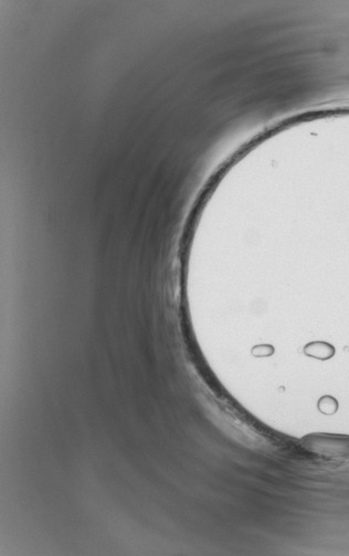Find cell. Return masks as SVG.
<instances>
[{"instance_id":"1","label":"cell","mask_w":349,"mask_h":556,"mask_svg":"<svg viewBox=\"0 0 349 556\" xmlns=\"http://www.w3.org/2000/svg\"><path fill=\"white\" fill-rule=\"evenodd\" d=\"M334 348L325 342H314L311 343L305 348V353L307 356L314 357L316 359H329L334 355Z\"/></svg>"},{"instance_id":"2","label":"cell","mask_w":349,"mask_h":556,"mask_svg":"<svg viewBox=\"0 0 349 556\" xmlns=\"http://www.w3.org/2000/svg\"><path fill=\"white\" fill-rule=\"evenodd\" d=\"M318 406L320 408V411L325 413V414H333V413H335V411L337 410V403L332 397L329 398V403H327V397L321 398Z\"/></svg>"}]
</instances>
